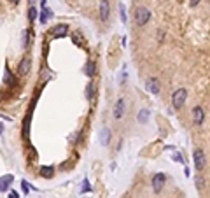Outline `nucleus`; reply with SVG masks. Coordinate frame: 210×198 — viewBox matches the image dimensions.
Returning <instances> with one entry per match:
<instances>
[{
	"instance_id": "11",
	"label": "nucleus",
	"mask_w": 210,
	"mask_h": 198,
	"mask_svg": "<svg viewBox=\"0 0 210 198\" xmlns=\"http://www.w3.org/2000/svg\"><path fill=\"white\" fill-rule=\"evenodd\" d=\"M109 139H110V131H109V128H103L100 131V142L102 144H109Z\"/></svg>"
},
{
	"instance_id": "15",
	"label": "nucleus",
	"mask_w": 210,
	"mask_h": 198,
	"mask_svg": "<svg viewBox=\"0 0 210 198\" xmlns=\"http://www.w3.org/2000/svg\"><path fill=\"white\" fill-rule=\"evenodd\" d=\"M147 119H149V111L144 109V111H140V114H138V121H140V123H145Z\"/></svg>"
},
{
	"instance_id": "25",
	"label": "nucleus",
	"mask_w": 210,
	"mask_h": 198,
	"mask_svg": "<svg viewBox=\"0 0 210 198\" xmlns=\"http://www.w3.org/2000/svg\"><path fill=\"white\" fill-rule=\"evenodd\" d=\"M9 2H12V4H16V2H20V0H9Z\"/></svg>"
},
{
	"instance_id": "24",
	"label": "nucleus",
	"mask_w": 210,
	"mask_h": 198,
	"mask_svg": "<svg viewBox=\"0 0 210 198\" xmlns=\"http://www.w3.org/2000/svg\"><path fill=\"white\" fill-rule=\"evenodd\" d=\"M121 14H123V16H121V20H123V21H126V12H124V7H121Z\"/></svg>"
},
{
	"instance_id": "9",
	"label": "nucleus",
	"mask_w": 210,
	"mask_h": 198,
	"mask_svg": "<svg viewBox=\"0 0 210 198\" xmlns=\"http://www.w3.org/2000/svg\"><path fill=\"white\" fill-rule=\"evenodd\" d=\"M145 88L152 93V95H158V93H159V82H158L156 77H149V79H147Z\"/></svg>"
},
{
	"instance_id": "4",
	"label": "nucleus",
	"mask_w": 210,
	"mask_h": 198,
	"mask_svg": "<svg viewBox=\"0 0 210 198\" xmlns=\"http://www.w3.org/2000/svg\"><path fill=\"white\" fill-rule=\"evenodd\" d=\"M193 158H194L196 170H203V167H205V153H203V149H194Z\"/></svg>"
},
{
	"instance_id": "10",
	"label": "nucleus",
	"mask_w": 210,
	"mask_h": 198,
	"mask_svg": "<svg viewBox=\"0 0 210 198\" xmlns=\"http://www.w3.org/2000/svg\"><path fill=\"white\" fill-rule=\"evenodd\" d=\"M67 35V26L65 25H60V26H56L53 32V37L54 39H58V37H65Z\"/></svg>"
},
{
	"instance_id": "21",
	"label": "nucleus",
	"mask_w": 210,
	"mask_h": 198,
	"mask_svg": "<svg viewBox=\"0 0 210 198\" xmlns=\"http://www.w3.org/2000/svg\"><path fill=\"white\" fill-rule=\"evenodd\" d=\"M88 179H84V186H83V189H81V191H83V193H86V191H89V189H91V188H89V186H88Z\"/></svg>"
},
{
	"instance_id": "7",
	"label": "nucleus",
	"mask_w": 210,
	"mask_h": 198,
	"mask_svg": "<svg viewBox=\"0 0 210 198\" xmlns=\"http://www.w3.org/2000/svg\"><path fill=\"white\" fill-rule=\"evenodd\" d=\"M112 114H114V117H116V119H121V117L124 116V98H119V100L116 102Z\"/></svg>"
},
{
	"instance_id": "26",
	"label": "nucleus",
	"mask_w": 210,
	"mask_h": 198,
	"mask_svg": "<svg viewBox=\"0 0 210 198\" xmlns=\"http://www.w3.org/2000/svg\"><path fill=\"white\" fill-rule=\"evenodd\" d=\"M34 2H35V0H30V5H34Z\"/></svg>"
},
{
	"instance_id": "12",
	"label": "nucleus",
	"mask_w": 210,
	"mask_h": 198,
	"mask_svg": "<svg viewBox=\"0 0 210 198\" xmlns=\"http://www.w3.org/2000/svg\"><path fill=\"white\" fill-rule=\"evenodd\" d=\"M11 182H12V175H4V177H2V193L7 191Z\"/></svg>"
},
{
	"instance_id": "3",
	"label": "nucleus",
	"mask_w": 210,
	"mask_h": 198,
	"mask_svg": "<svg viewBox=\"0 0 210 198\" xmlns=\"http://www.w3.org/2000/svg\"><path fill=\"white\" fill-rule=\"evenodd\" d=\"M203 121H205V111H203L201 105H196L193 109V123L196 126H200V125H203Z\"/></svg>"
},
{
	"instance_id": "1",
	"label": "nucleus",
	"mask_w": 210,
	"mask_h": 198,
	"mask_svg": "<svg viewBox=\"0 0 210 198\" xmlns=\"http://www.w3.org/2000/svg\"><path fill=\"white\" fill-rule=\"evenodd\" d=\"M149 20H151V11L147 7H144V5H138L135 9V23L138 26H144V25H147Z\"/></svg>"
},
{
	"instance_id": "8",
	"label": "nucleus",
	"mask_w": 210,
	"mask_h": 198,
	"mask_svg": "<svg viewBox=\"0 0 210 198\" xmlns=\"http://www.w3.org/2000/svg\"><path fill=\"white\" fill-rule=\"evenodd\" d=\"M30 68H32V58H28V56H25V58L20 62L18 72H20V74H23V76H26V74L30 72Z\"/></svg>"
},
{
	"instance_id": "13",
	"label": "nucleus",
	"mask_w": 210,
	"mask_h": 198,
	"mask_svg": "<svg viewBox=\"0 0 210 198\" xmlns=\"http://www.w3.org/2000/svg\"><path fill=\"white\" fill-rule=\"evenodd\" d=\"M30 119H32V116H26L25 117V125H23V133H25V137H28V133H30Z\"/></svg>"
},
{
	"instance_id": "2",
	"label": "nucleus",
	"mask_w": 210,
	"mask_h": 198,
	"mask_svg": "<svg viewBox=\"0 0 210 198\" xmlns=\"http://www.w3.org/2000/svg\"><path fill=\"white\" fill-rule=\"evenodd\" d=\"M186 98H187V90L186 88H179V90H175L173 95H172V105H173V109H181V107L186 104Z\"/></svg>"
},
{
	"instance_id": "17",
	"label": "nucleus",
	"mask_w": 210,
	"mask_h": 198,
	"mask_svg": "<svg viewBox=\"0 0 210 198\" xmlns=\"http://www.w3.org/2000/svg\"><path fill=\"white\" fill-rule=\"evenodd\" d=\"M5 81H7V84H11V86H12V84H14V77H12V74L9 72V68H7V70H5Z\"/></svg>"
},
{
	"instance_id": "20",
	"label": "nucleus",
	"mask_w": 210,
	"mask_h": 198,
	"mask_svg": "<svg viewBox=\"0 0 210 198\" xmlns=\"http://www.w3.org/2000/svg\"><path fill=\"white\" fill-rule=\"evenodd\" d=\"M23 44L28 46V30H23Z\"/></svg>"
},
{
	"instance_id": "16",
	"label": "nucleus",
	"mask_w": 210,
	"mask_h": 198,
	"mask_svg": "<svg viewBox=\"0 0 210 198\" xmlns=\"http://www.w3.org/2000/svg\"><path fill=\"white\" fill-rule=\"evenodd\" d=\"M35 18H37V9H35L34 5H30V9H28V20L34 21Z\"/></svg>"
},
{
	"instance_id": "19",
	"label": "nucleus",
	"mask_w": 210,
	"mask_h": 198,
	"mask_svg": "<svg viewBox=\"0 0 210 198\" xmlns=\"http://www.w3.org/2000/svg\"><path fill=\"white\" fill-rule=\"evenodd\" d=\"M42 170H44V172H42V175H44V177H49V175L53 174V172H51V170H53V168H51V167H49V168H47V167H44V168H42Z\"/></svg>"
},
{
	"instance_id": "14",
	"label": "nucleus",
	"mask_w": 210,
	"mask_h": 198,
	"mask_svg": "<svg viewBox=\"0 0 210 198\" xmlns=\"http://www.w3.org/2000/svg\"><path fill=\"white\" fill-rule=\"evenodd\" d=\"M84 70H86V76H89V77H91V76L95 74V63H93V62H88V63H86V68H84Z\"/></svg>"
},
{
	"instance_id": "22",
	"label": "nucleus",
	"mask_w": 210,
	"mask_h": 198,
	"mask_svg": "<svg viewBox=\"0 0 210 198\" xmlns=\"http://www.w3.org/2000/svg\"><path fill=\"white\" fill-rule=\"evenodd\" d=\"M21 186H23V191H25V195H28V191H30V188H28V182H26V181H23V182H21Z\"/></svg>"
},
{
	"instance_id": "6",
	"label": "nucleus",
	"mask_w": 210,
	"mask_h": 198,
	"mask_svg": "<svg viewBox=\"0 0 210 198\" xmlns=\"http://www.w3.org/2000/svg\"><path fill=\"white\" fill-rule=\"evenodd\" d=\"M109 14H110V5H109V0H100V20L107 21Z\"/></svg>"
},
{
	"instance_id": "23",
	"label": "nucleus",
	"mask_w": 210,
	"mask_h": 198,
	"mask_svg": "<svg viewBox=\"0 0 210 198\" xmlns=\"http://www.w3.org/2000/svg\"><path fill=\"white\" fill-rule=\"evenodd\" d=\"M189 4H191V7H196V5L200 4V0H189Z\"/></svg>"
},
{
	"instance_id": "5",
	"label": "nucleus",
	"mask_w": 210,
	"mask_h": 198,
	"mask_svg": "<svg viewBox=\"0 0 210 198\" xmlns=\"http://www.w3.org/2000/svg\"><path fill=\"white\" fill-rule=\"evenodd\" d=\"M152 191L154 193H159L163 189V184H165V175L163 174H154V177H152Z\"/></svg>"
},
{
	"instance_id": "18",
	"label": "nucleus",
	"mask_w": 210,
	"mask_h": 198,
	"mask_svg": "<svg viewBox=\"0 0 210 198\" xmlns=\"http://www.w3.org/2000/svg\"><path fill=\"white\" fill-rule=\"evenodd\" d=\"M93 97V84H89L88 90H86V98H91Z\"/></svg>"
}]
</instances>
